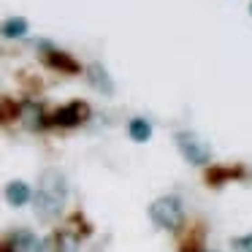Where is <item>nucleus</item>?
Returning <instances> with one entry per match:
<instances>
[{
    "mask_svg": "<svg viewBox=\"0 0 252 252\" xmlns=\"http://www.w3.org/2000/svg\"><path fill=\"white\" fill-rule=\"evenodd\" d=\"M65 201H68V185L63 179V174L57 171H44L41 174V185L33 195V206H35V214L41 220H55L57 214L65 209Z\"/></svg>",
    "mask_w": 252,
    "mask_h": 252,
    "instance_id": "f257e3e1",
    "label": "nucleus"
},
{
    "mask_svg": "<svg viewBox=\"0 0 252 252\" xmlns=\"http://www.w3.org/2000/svg\"><path fill=\"white\" fill-rule=\"evenodd\" d=\"M149 217L163 230H179L185 222V206L176 195H163L149 206Z\"/></svg>",
    "mask_w": 252,
    "mask_h": 252,
    "instance_id": "f03ea898",
    "label": "nucleus"
},
{
    "mask_svg": "<svg viewBox=\"0 0 252 252\" xmlns=\"http://www.w3.org/2000/svg\"><path fill=\"white\" fill-rule=\"evenodd\" d=\"M176 147L192 165H209V160H212L209 144H203L195 133H176Z\"/></svg>",
    "mask_w": 252,
    "mask_h": 252,
    "instance_id": "7ed1b4c3",
    "label": "nucleus"
},
{
    "mask_svg": "<svg viewBox=\"0 0 252 252\" xmlns=\"http://www.w3.org/2000/svg\"><path fill=\"white\" fill-rule=\"evenodd\" d=\"M90 114V109L84 103H79V100H73V103L63 106V109L55 111V117H52V122L55 125H63V127H71V125H79V122H84Z\"/></svg>",
    "mask_w": 252,
    "mask_h": 252,
    "instance_id": "20e7f679",
    "label": "nucleus"
},
{
    "mask_svg": "<svg viewBox=\"0 0 252 252\" xmlns=\"http://www.w3.org/2000/svg\"><path fill=\"white\" fill-rule=\"evenodd\" d=\"M8 250L11 252H44V244H41V239L35 233H30V230H17V233L11 236Z\"/></svg>",
    "mask_w": 252,
    "mask_h": 252,
    "instance_id": "39448f33",
    "label": "nucleus"
},
{
    "mask_svg": "<svg viewBox=\"0 0 252 252\" xmlns=\"http://www.w3.org/2000/svg\"><path fill=\"white\" fill-rule=\"evenodd\" d=\"M33 198V190H30L28 182H8L6 185V201L11 203V206H25V203Z\"/></svg>",
    "mask_w": 252,
    "mask_h": 252,
    "instance_id": "423d86ee",
    "label": "nucleus"
},
{
    "mask_svg": "<svg viewBox=\"0 0 252 252\" xmlns=\"http://www.w3.org/2000/svg\"><path fill=\"white\" fill-rule=\"evenodd\" d=\"M127 133H130L133 141L144 144L152 138V125H149L147 120H141V117H136V120H130V125H127Z\"/></svg>",
    "mask_w": 252,
    "mask_h": 252,
    "instance_id": "0eeeda50",
    "label": "nucleus"
},
{
    "mask_svg": "<svg viewBox=\"0 0 252 252\" xmlns=\"http://www.w3.org/2000/svg\"><path fill=\"white\" fill-rule=\"evenodd\" d=\"M0 33L6 35V38H22V35L28 33V19H22V17L6 19V22L0 25Z\"/></svg>",
    "mask_w": 252,
    "mask_h": 252,
    "instance_id": "6e6552de",
    "label": "nucleus"
},
{
    "mask_svg": "<svg viewBox=\"0 0 252 252\" xmlns=\"http://www.w3.org/2000/svg\"><path fill=\"white\" fill-rule=\"evenodd\" d=\"M46 63H49V65H55V68H60V71H68V73L79 71L76 63H73L68 55H63V52H49V55H46Z\"/></svg>",
    "mask_w": 252,
    "mask_h": 252,
    "instance_id": "1a4fd4ad",
    "label": "nucleus"
},
{
    "mask_svg": "<svg viewBox=\"0 0 252 252\" xmlns=\"http://www.w3.org/2000/svg\"><path fill=\"white\" fill-rule=\"evenodd\" d=\"M90 82L98 90H103V93H111V90H114V84L109 82V76H106V71L100 65H90Z\"/></svg>",
    "mask_w": 252,
    "mask_h": 252,
    "instance_id": "9d476101",
    "label": "nucleus"
},
{
    "mask_svg": "<svg viewBox=\"0 0 252 252\" xmlns=\"http://www.w3.org/2000/svg\"><path fill=\"white\" fill-rule=\"evenodd\" d=\"M233 250H236V252H252V233L233 239Z\"/></svg>",
    "mask_w": 252,
    "mask_h": 252,
    "instance_id": "9b49d317",
    "label": "nucleus"
},
{
    "mask_svg": "<svg viewBox=\"0 0 252 252\" xmlns=\"http://www.w3.org/2000/svg\"><path fill=\"white\" fill-rule=\"evenodd\" d=\"M0 252H11V250H8V247H0Z\"/></svg>",
    "mask_w": 252,
    "mask_h": 252,
    "instance_id": "f8f14e48",
    "label": "nucleus"
},
{
    "mask_svg": "<svg viewBox=\"0 0 252 252\" xmlns=\"http://www.w3.org/2000/svg\"><path fill=\"white\" fill-rule=\"evenodd\" d=\"M250 14H252V3H250Z\"/></svg>",
    "mask_w": 252,
    "mask_h": 252,
    "instance_id": "ddd939ff",
    "label": "nucleus"
}]
</instances>
